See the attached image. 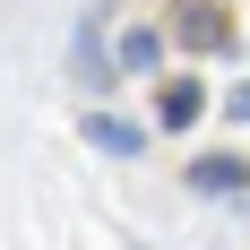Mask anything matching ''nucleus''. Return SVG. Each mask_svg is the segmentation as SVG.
<instances>
[{
    "instance_id": "f257e3e1",
    "label": "nucleus",
    "mask_w": 250,
    "mask_h": 250,
    "mask_svg": "<svg viewBox=\"0 0 250 250\" xmlns=\"http://www.w3.org/2000/svg\"><path fill=\"white\" fill-rule=\"evenodd\" d=\"M173 35H181L190 52H225V43H233V18L207 9V0H181V9H173Z\"/></svg>"
},
{
    "instance_id": "f03ea898",
    "label": "nucleus",
    "mask_w": 250,
    "mask_h": 250,
    "mask_svg": "<svg viewBox=\"0 0 250 250\" xmlns=\"http://www.w3.org/2000/svg\"><path fill=\"white\" fill-rule=\"evenodd\" d=\"M199 112H207V86H199V78H164V95H155V121H164V129H190Z\"/></svg>"
},
{
    "instance_id": "7ed1b4c3",
    "label": "nucleus",
    "mask_w": 250,
    "mask_h": 250,
    "mask_svg": "<svg viewBox=\"0 0 250 250\" xmlns=\"http://www.w3.org/2000/svg\"><path fill=\"white\" fill-rule=\"evenodd\" d=\"M190 190H207V199L250 190V164H242V155H199V164H190Z\"/></svg>"
},
{
    "instance_id": "20e7f679",
    "label": "nucleus",
    "mask_w": 250,
    "mask_h": 250,
    "mask_svg": "<svg viewBox=\"0 0 250 250\" xmlns=\"http://www.w3.org/2000/svg\"><path fill=\"white\" fill-rule=\"evenodd\" d=\"M86 138H95L104 155H138V147H147V138H138V129L121 121V112H95V121H86Z\"/></svg>"
},
{
    "instance_id": "39448f33",
    "label": "nucleus",
    "mask_w": 250,
    "mask_h": 250,
    "mask_svg": "<svg viewBox=\"0 0 250 250\" xmlns=\"http://www.w3.org/2000/svg\"><path fill=\"white\" fill-rule=\"evenodd\" d=\"M155 52H164V35L155 26H129L121 35V69H155Z\"/></svg>"
},
{
    "instance_id": "423d86ee",
    "label": "nucleus",
    "mask_w": 250,
    "mask_h": 250,
    "mask_svg": "<svg viewBox=\"0 0 250 250\" xmlns=\"http://www.w3.org/2000/svg\"><path fill=\"white\" fill-rule=\"evenodd\" d=\"M225 112H233V121H250V86H233V95H225Z\"/></svg>"
}]
</instances>
